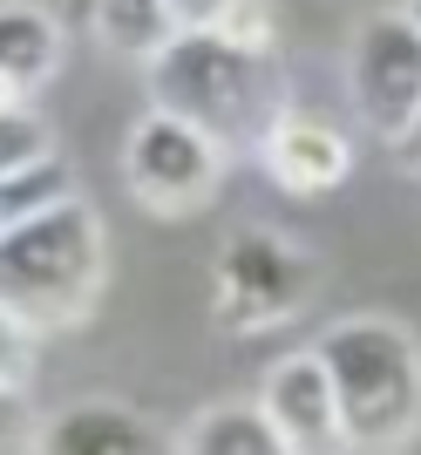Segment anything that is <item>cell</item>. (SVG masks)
I'll use <instances>...</instances> for the list:
<instances>
[{"label": "cell", "mask_w": 421, "mask_h": 455, "mask_svg": "<svg viewBox=\"0 0 421 455\" xmlns=\"http://www.w3.org/2000/svg\"><path fill=\"white\" fill-rule=\"evenodd\" d=\"M150 109L197 123L225 150H258L272 116L286 109V95H279L272 55L238 48L225 28H177L150 55Z\"/></svg>", "instance_id": "6da1fadb"}, {"label": "cell", "mask_w": 421, "mask_h": 455, "mask_svg": "<svg viewBox=\"0 0 421 455\" xmlns=\"http://www.w3.org/2000/svg\"><path fill=\"white\" fill-rule=\"evenodd\" d=\"M333 374L346 455H401L421 442V340L387 313H346L313 340Z\"/></svg>", "instance_id": "7a4b0ae2"}, {"label": "cell", "mask_w": 421, "mask_h": 455, "mask_svg": "<svg viewBox=\"0 0 421 455\" xmlns=\"http://www.w3.org/2000/svg\"><path fill=\"white\" fill-rule=\"evenodd\" d=\"M102 279H109V231L82 197H61L41 218L0 231V306L35 340L89 320Z\"/></svg>", "instance_id": "3957f363"}, {"label": "cell", "mask_w": 421, "mask_h": 455, "mask_svg": "<svg viewBox=\"0 0 421 455\" xmlns=\"http://www.w3.org/2000/svg\"><path fill=\"white\" fill-rule=\"evenodd\" d=\"M313 285H320V266L313 251H299L279 231H231L218 245V266H210V320L225 333H272L306 313Z\"/></svg>", "instance_id": "277c9868"}, {"label": "cell", "mask_w": 421, "mask_h": 455, "mask_svg": "<svg viewBox=\"0 0 421 455\" xmlns=\"http://www.w3.org/2000/svg\"><path fill=\"white\" fill-rule=\"evenodd\" d=\"M225 143H210L197 123L171 109H143L123 136V184L143 211L156 218H191L197 204L218 197L225 184Z\"/></svg>", "instance_id": "5b68a950"}, {"label": "cell", "mask_w": 421, "mask_h": 455, "mask_svg": "<svg viewBox=\"0 0 421 455\" xmlns=\"http://www.w3.org/2000/svg\"><path fill=\"white\" fill-rule=\"evenodd\" d=\"M346 95L361 123L381 143H401L408 123L421 116V28L394 14H367L346 41Z\"/></svg>", "instance_id": "8992f818"}, {"label": "cell", "mask_w": 421, "mask_h": 455, "mask_svg": "<svg viewBox=\"0 0 421 455\" xmlns=\"http://www.w3.org/2000/svg\"><path fill=\"white\" fill-rule=\"evenodd\" d=\"M258 408L272 415V428L286 435L292 455H346V421H340V395H333V374L313 347L272 361L266 387H258Z\"/></svg>", "instance_id": "52a82bcc"}, {"label": "cell", "mask_w": 421, "mask_h": 455, "mask_svg": "<svg viewBox=\"0 0 421 455\" xmlns=\"http://www.w3.org/2000/svg\"><path fill=\"white\" fill-rule=\"evenodd\" d=\"M258 164L279 190L292 197H320V190H340L346 171H353V143H346L333 123L320 116H299V109H279L272 130L258 136Z\"/></svg>", "instance_id": "ba28073f"}, {"label": "cell", "mask_w": 421, "mask_h": 455, "mask_svg": "<svg viewBox=\"0 0 421 455\" xmlns=\"http://www.w3.org/2000/svg\"><path fill=\"white\" fill-rule=\"evenodd\" d=\"M35 455H156V435L130 401H75L41 421Z\"/></svg>", "instance_id": "9c48e42d"}, {"label": "cell", "mask_w": 421, "mask_h": 455, "mask_svg": "<svg viewBox=\"0 0 421 455\" xmlns=\"http://www.w3.org/2000/svg\"><path fill=\"white\" fill-rule=\"evenodd\" d=\"M177 455H292L258 401H210L184 421Z\"/></svg>", "instance_id": "30bf717a"}, {"label": "cell", "mask_w": 421, "mask_h": 455, "mask_svg": "<svg viewBox=\"0 0 421 455\" xmlns=\"http://www.w3.org/2000/svg\"><path fill=\"white\" fill-rule=\"evenodd\" d=\"M61 68V28L48 7H28V0H0V82H14L20 95L55 82Z\"/></svg>", "instance_id": "8fae6325"}, {"label": "cell", "mask_w": 421, "mask_h": 455, "mask_svg": "<svg viewBox=\"0 0 421 455\" xmlns=\"http://www.w3.org/2000/svg\"><path fill=\"white\" fill-rule=\"evenodd\" d=\"M89 20H96L102 48H115V55H143V61L177 35L171 0H96V14H89Z\"/></svg>", "instance_id": "7c38bea8"}, {"label": "cell", "mask_w": 421, "mask_h": 455, "mask_svg": "<svg viewBox=\"0 0 421 455\" xmlns=\"http://www.w3.org/2000/svg\"><path fill=\"white\" fill-rule=\"evenodd\" d=\"M61 197H75V171H68L61 156H41V164H28V171H7L0 177V231L41 218V211L61 204Z\"/></svg>", "instance_id": "4fadbf2b"}, {"label": "cell", "mask_w": 421, "mask_h": 455, "mask_svg": "<svg viewBox=\"0 0 421 455\" xmlns=\"http://www.w3.org/2000/svg\"><path fill=\"white\" fill-rule=\"evenodd\" d=\"M41 156H55V130H48V116L35 109H0V177L7 171H28V164H41Z\"/></svg>", "instance_id": "5bb4252c"}, {"label": "cell", "mask_w": 421, "mask_h": 455, "mask_svg": "<svg viewBox=\"0 0 421 455\" xmlns=\"http://www.w3.org/2000/svg\"><path fill=\"white\" fill-rule=\"evenodd\" d=\"M41 442V415L28 387H0V455H35Z\"/></svg>", "instance_id": "9a60e30c"}, {"label": "cell", "mask_w": 421, "mask_h": 455, "mask_svg": "<svg viewBox=\"0 0 421 455\" xmlns=\"http://www.w3.org/2000/svg\"><path fill=\"white\" fill-rule=\"evenodd\" d=\"M218 28H225L238 48H258V55H272V7H266V0H231Z\"/></svg>", "instance_id": "2e32d148"}, {"label": "cell", "mask_w": 421, "mask_h": 455, "mask_svg": "<svg viewBox=\"0 0 421 455\" xmlns=\"http://www.w3.org/2000/svg\"><path fill=\"white\" fill-rule=\"evenodd\" d=\"M28 367H35V333L0 306V387H20L28 380Z\"/></svg>", "instance_id": "e0dca14e"}, {"label": "cell", "mask_w": 421, "mask_h": 455, "mask_svg": "<svg viewBox=\"0 0 421 455\" xmlns=\"http://www.w3.org/2000/svg\"><path fill=\"white\" fill-rule=\"evenodd\" d=\"M225 7H231V0H171L177 28H218V20H225Z\"/></svg>", "instance_id": "ac0fdd59"}, {"label": "cell", "mask_w": 421, "mask_h": 455, "mask_svg": "<svg viewBox=\"0 0 421 455\" xmlns=\"http://www.w3.org/2000/svg\"><path fill=\"white\" fill-rule=\"evenodd\" d=\"M394 150H401V164H408V171H421V116L408 123V136L394 143Z\"/></svg>", "instance_id": "d6986e66"}, {"label": "cell", "mask_w": 421, "mask_h": 455, "mask_svg": "<svg viewBox=\"0 0 421 455\" xmlns=\"http://www.w3.org/2000/svg\"><path fill=\"white\" fill-rule=\"evenodd\" d=\"M14 102H20V89H14V82H0V109H14Z\"/></svg>", "instance_id": "ffe728a7"}, {"label": "cell", "mask_w": 421, "mask_h": 455, "mask_svg": "<svg viewBox=\"0 0 421 455\" xmlns=\"http://www.w3.org/2000/svg\"><path fill=\"white\" fill-rule=\"evenodd\" d=\"M401 14H408V20H415V28H421V0H408V7H401Z\"/></svg>", "instance_id": "44dd1931"}]
</instances>
